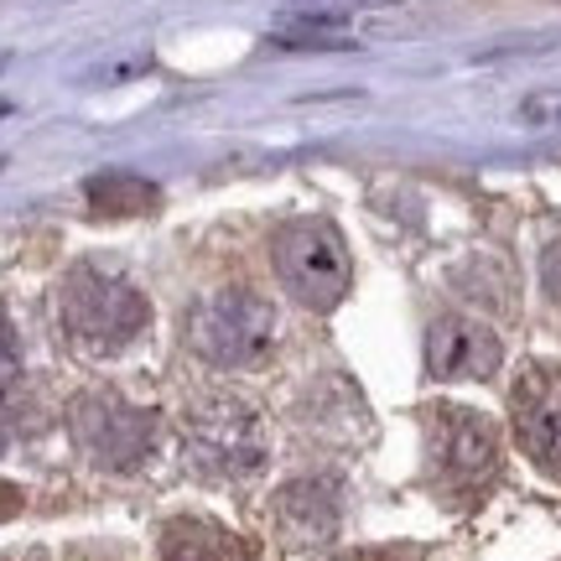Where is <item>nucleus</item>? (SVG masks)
I'll use <instances>...</instances> for the list:
<instances>
[{"label":"nucleus","instance_id":"7ed1b4c3","mask_svg":"<svg viewBox=\"0 0 561 561\" xmlns=\"http://www.w3.org/2000/svg\"><path fill=\"white\" fill-rule=\"evenodd\" d=\"M276 276L312 312L339 307L343 291H348V250H343L339 229L322 219L286 224L276 234Z\"/></svg>","mask_w":561,"mask_h":561},{"label":"nucleus","instance_id":"423d86ee","mask_svg":"<svg viewBox=\"0 0 561 561\" xmlns=\"http://www.w3.org/2000/svg\"><path fill=\"white\" fill-rule=\"evenodd\" d=\"M515 437L546 468L561 479V369H530L515 385Z\"/></svg>","mask_w":561,"mask_h":561},{"label":"nucleus","instance_id":"6e6552de","mask_svg":"<svg viewBox=\"0 0 561 561\" xmlns=\"http://www.w3.org/2000/svg\"><path fill=\"white\" fill-rule=\"evenodd\" d=\"M500 339L468 318H437L426 333V369L437 380H489L500 369Z\"/></svg>","mask_w":561,"mask_h":561},{"label":"nucleus","instance_id":"20e7f679","mask_svg":"<svg viewBox=\"0 0 561 561\" xmlns=\"http://www.w3.org/2000/svg\"><path fill=\"white\" fill-rule=\"evenodd\" d=\"M73 437L100 468H136L151 447H157V416L140 411V405H125L115 396H89L73 411Z\"/></svg>","mask_w":561,"mask_h":561},{"label":"nucleus","instance_id":"9b49d317","mask_svg":"<svg viewBox=\"0 0 561 561\" xmlns=\"http://www.w3.org/2000/svg\"><path fill=\"white\" fill-rule=\"evenodd\" d=\"M161 557L167 561H229V541L203 520H172L161 536Z\"/></svg>","mask_w":561,"mask_h":561},{"label":"nucleus","instance_id":"f8f14e48","mask_svg":"<svg viewBox=\"0 0 561 561\" xmlns=\"http://www.w3.org/2000/svg\"><path fill=\"white\" fill-rule=\"evenodd\" d=\"M16 375H21L16 328H11V322H5V312H0V405H11V390H16Z\"/></svg>","mask_w":561,"mask_h":561},{"label":"nucleus","instance_id":"f257e3e1","mask_svg":"<svg viewBox=\"0 0 561 561\" xmlns=\"http://www.w3.org/2000/svg\"><path fill=\"white\" fill-rule=\"evenodd\" d=\"M58 312H62V333L73 348H83L89 359H110L121 354L125 343L146 328V297H140L130 280L104 276V271H73L58 291Z\"/></svg>","mask_w":561,"mask_h":561},{"label":"nucleus","instance_id":"2eb2a0df","mask_svg":"<svg viewBox=\"0 0 561 561\" xmlns=\"http://www.w3.org/2000/svg\"><path fill=\"white\" fill-rule=\"evenodd\" d=\"M354 561H364V557H354Z\"/></svg>","mask_w":561,"mask_h":561},{"label":"nucleus","instance_id":"f03ea898","mask_svg":"<svg viewBox=\"0 0 561 561\" xmlns=\"http://www.w3.org/2000/svg\"><path fill=\"white\" fill-rule=\"evenodd\" d=\"M193 348L219 369H261L280 348V312L255 291H219L193 312Z\"/></svg>","mask_w":561,"mask_h":561},{"label":"nucleus","instance_id":"39448f33","mask_svg":"<svg viewBox=\"0 0 561 561\" xmlns=\"http://www.w3.org/2000/svg\"><path fill=\"white\" fill-rule=\"evenodd\" d=\"M193 462L214 479H244L265 462V437L261 421L250 416L244 405L219 401L203 405L193 416Z\"/></svg>","mask_w":561,"mask_h":561},{"label":"nucleus","instance_id":"4468645a","mask_svg":"<svg viewBox=\"0 0 561 561\" xmlns=\"http://www.w3.org/2000/svg\"><path fill=\"white\" fill-rule=\"evenodd\" d=\"M16 510H21V494H16V489H11L5 479H0V520H11Z\"/></svg>","mask_w":561,"mask_h":561},{"label":"nucleus","instance_id":"1a4fd4ad","mask_svg":"<svg viewBox=\"0 0 561 561\" xmlns=\"http://www.w3.org/2000/svg\"><path fill=\"white\" fill-rule=\"evenodd\" d=\"M280 520L291 525L297 536H328L333 525H339V494L328 489V483L307 479V483H291L286 494H280Z\"/></svg>","mask_w":561,"mask_h":561},{"label":"nucleus","instance_id":"ddd939ff","mask_svg":"<svg viewBox=\"0 0 561 561\" xmlns=\"http://www.w3.org/2000/svg\"><path fill=\"white\" fill-rule=\"evenodd\" d=\"M541 286H546V297H551V301H561V244H551V250H546Z\"/></svg>","mask_w":561,"mask_h":561},{"label":"nucleus","instance_id":"0eeeda50","mask_svg":"<svg viewBox=\"0 0 561 561\" xmlns=\"http://www.w3.org/2000/svg\"><path fill=\"white\" fill-rule=\"evenodd\" d=\"M432 447H437V468L447 483H483L500 462V437L494 421H483L479 411H442L432 426Z\"/></svg>","mask_w":561,"mask_h":561},{"label":"nucleus","instance_id":"9d476101","mask_svg":"<svg viewBox=\"0 0 561 561\" xmlns=\"http://www.w3.org/2000/svg\"><path fill=\"white\" fill-rule=\"evenodd\" d=\"M89 208L104 219H130V214H151L157 208V187L130 172H104L89 182Z\"/></svg>","mask_w":561,"mask_h":561}]
</instances>
